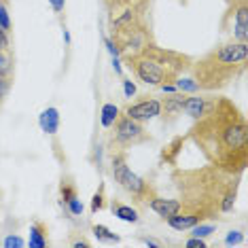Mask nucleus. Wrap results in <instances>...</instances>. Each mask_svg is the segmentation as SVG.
Masks as SVG:
<instances>
[{
	"label": "nucleus",
	"instance_id": "1",
	"mask_svg": "<svg viewBox=\"0 0 248 248\" xmlns=\"http://www.w3.org/2000/svg\"><path fill=\"white\" fill-rule=\"evenodd\" d=\"M187 138L202 151L208 163L233 174L248 166V123L229 98H218L204 117L195 119Z\"/></svg>",
	"mask_w": 248,
	"mask_h": 248
},
{
	"label": "nucleus",
	"instance_id": "2",
	"mask_svg": "<svg viewBox=\"0 0 248 248\" xmlns=\"http://www.w3.org/2000/svg\"><path fill=\"white\" fill-rule=\"evenodd\" d=\"M170 178L183 204L180 210L195 212L202 217V221H206L233 210L242 174H233L210 163L193 170L176 168Z\"/></svg>",
	"mask_w": 248,
	"mask_h": 248
},
{
	"label": "nucleus",
	"instance_id": "3",
	"mask_svg": "<svg viewBox=\"0 0 248 248\" xmlns=\"http://www.w3.org/2000/svg\"><path fill=\"white\" fill-rule=\"evenodd\" d=\"M248 66V43L231 41L214 47L204 58L193 60L191 72L200 92H221L229 87L238 77L246 72Z\"/></svg>",
	"mask_w": 248,
	"mask_h": 248
},
{
	"label": "nucleus",
	"instance_id": "4",
	"mask_svg": "<svg viewBox=\"0 0 248 248\" xmlns=\"http://www.w3.org/2000/svg\"><path fill=\"white\" fill-rule=\"evenodd\" d=\"M123 60L127 62V66L140 83L155 87L163 85V83H174L193 64V58L172 51V49L157 47L155 43H149L136 53L123 55Z\"/></svg>",
	"mask_w": 248,
	"mask_h": 248
},
{
	"label": "nucleus",
	"instance_id": "5",
	"mask_svg": "<svg viewBox=\"0 0 248 248\" xmlns=\"http://www.w3.org/2000/svg\"><path fill=\"white\" fill-rule=\"evenodd\" d=\"M146 7L149 0H134L110 13V41L119 49V55L136 53L153 43V34L146 26Z\"/></svg>",
	"mask_w": 248,
	"mask_h": 248
},
{
	"label": "nucleus",
	"instance_id": "6",
	"mask_svg": "<svg viewBox=\"0 0 248 248\" xmlns=\"http://www.w3.org/2000/svg\"><path fill=\"white\" fill-rule=\"evenodd\" d=\"M110 172H112V176H115L117 183H119L136 202H144L146 204V202L155 195V189L151 187L144 178H140L138 174H134L132 170H129L125 151H112V155H110Z\"/></svg>",
	"mask_w": 248,
	"mask_h": 248
},
{
	"label": "nucleus",
	"instance_id": "7",
	"mask_svg": "<svg viewBox=\"0 0 248 248\" xmlns=\"http://www.w3.org/2000/svg\"><path fill=\"white\" fill-rule=\"evenodd\" d=\"M110 151H127L132 146L149 142L151 136L144 125L127 115H119L110 125Z\"/></svg>",
	"mask_w": 248,
	"mask_h": 248
},
{
	"label": "nucleus",
	"instance_id": "8",
	"mask_svg": "<svg viewBox=\"0 0 248 248\" xmlns=\"http://www.w3.org/2000/svg\"><path fill=\"white\" fill-rule=\"evenodd\" d=\"M161 112V102L155 98H144L140 102H134V104H127L125 106V115L132 117L136 121H149V119H155L157 115Z\"/></svg>",
	"mask_w": 248,
	"mask_h": 248
},
{
	"label": "nucleus",
	"instance_id": "9",
	"mask_svg": "<svg viewBox=\"0 0 248 248\" xmlns=\"http://www.w3.org/2000/svg\"><path fill=\"white\" fill-rule=\"evenodd\" d=\"M217 102V95H185V106L183 110L191 115L193 119H200V117H204L208 110L214 106Z\"/></svg>",
	"mask_w": 248,
	"mask_h": 248
},
{
	"label": "nucleus",
	"instance_id": "10",
	"mask_svg": "<svg viewBox=\"0 0 248 248\" xmlns=\"http://www.w3.org/2000/svg\"><path fill=\"white\" fill-rule=\"evenodd\" d=\"M233 15V41L248 43V2L229 11Z\"/></svg>",
	"mask_w": 248,
	"mask_h": 248
},
{
	"label": "nucleus",
	"instance_id": "11",
	"mask_svg": "<svg viewBox=\"0 0 248 248\" xmlns=\"http://www.w3.org/2000/svg\"><path fill=\"white\" fill-rule=\"evenodd\" d=\"M146 206H149L153 212L159 214V217H163V218L174 217V214L180 212V208H183L180 200H166V197H159L157 193L151 197L149 202H146Z\"/></svg>",
	"mask_w": 248,
	"mask_h": 248
},
{
	"label": "nucleus",
	"instance_id": "12",
	"mask_svg": "<svg viewBox=\"0 0 248 248\" xmlns=\"http://www.w3.org/2000/svg\"><path fill=\"white\" fill-rule=\"evenodd\" d=\"M183 106H185V93L183 92L172 93L161 102V112L159 115H163V119L166 121H172V119H176L180 112H183Z\"/></svg>",
	"mask_w": 248,
	"mask_h": 248
},
{
	"label": "nucleus",
	"instance_id": "13",
	"mask_svg": "<svg viewBox=\"0 0 248 248\" xmlns=\"http://www.w3.org/2000/svg\"><path fill=\"white\" fill-rule=\"evenodd\" d=\"M166 221H168V225H170L172 229L185 231V229H191V227H193V225H197V223H202V217H200V214H195V212L180 210V212L174 214V217H168Z\"/></svg>",
	"mask_w": 248,
	"mask_h": 248
},
{
	"label": "nucleus",
	"instance_id": "14",
	"mask_svg": "<svg viewBox=\"0 0 248 248\" xmlns=\"http://www.w3.org/2000/svg\"><path fill=\"white\" fill-rule=\"evenodd\" d=\"M38 123H41V129L47 134H58L60 129V110L53 108V106H49V108H45L41 112V117H38Z\"/></svg>",
	"mask_w": 248,
	"mask_h": 248
},
{
	"label": "nucleus",
	"instance_id": "15",
	"mask_svg": "<svg viewBox=\"0 0 248 248\" xmlns=\"http://www.w3.org/2000/svg\"><path fill=\"white\" fill-rule=\"evenodd\" d=\"M185 140H187V136H178V138H174L170 144L163 149V153H161V159L168 163V166H174V163L178 161V155H180V149H183V144H185Z\"/></svg>",
	"mask_w": 248,
	"mask_h": 248
},
{
	"label": "nucleus",
	"instance_id": "16",
	"mask_svg": "<svg viewBox=\"0 0 248 248\" xmlns=\"http://www.w3.org/2000/svg\"><path fill=\"white\" fill-rule=\"evenodd\" d=\"M110 208H112V214H115V217H119L121 221H125V223H138L140 221L136 208H132V206L119 204V202H112Z\"/></svg>",
	"mask_w": 248,
	"mask_h": 248
},
{
	"label": "nucleus",
	"instance_id": "17",
	"mask_svg": "<svg viewBox=\"0 0 248 248\" xmlns=\"http://www.w3.org/2000/svg\"><path fill=\"white\" fill-rule=\"evenodd\" d=\"M30 246L32 248H45L47 246V225L34 223L30 227Z\"/></svg>",
	"mask_w": 248,
	"mask_h": 248
},
{
	"label": "nucleus",
	"instance_id": "18",
	"mask_svg": "<svg viewBox=\"0 0 248 248\" xmlns=\"http://www.w3.org/2000/svg\"><path fill=\"white\" fill-rule=\"evenodd\" d=\"M117 117H119V106H115V104H104L102 106V125L104 127H110Z\"/></svg>",
	"mask_w": 248,
	"mask_h": 248
},
{
	"label": "nucleus",
	"instance_id": "19",
	"mask_svg": "<svg viewBox=\"0 0 248 248\" xmlns=\"http://www.w3.org/2000/svg\"><path fill=\"white\" fill-rule=\"evenodd\" d=\"M174 85H176L178 92H187V93H197L200 92V87H197V83L193 81V78H183V77H178L176 81H174Z\"/></svg>",
	"mask_w": 248,
	"mask_h": 248
},
{
	"label": "nucleus",
	"instance_id": "20",
	"mask_svg": "<svg viewBox=\"0 0 248 248\" xmlns=\"http://www.w3.org/2000/svg\"><path fill=\"white\" fill-rule=\"evenodd\" d=\"M60 191H62V202H64V204H68L70 200H75V197H77V187L70 183L68 178L62 180V187H60Z\"/></svg>",
	"mask_w": 248,
	"mask_h": 248
},
{
	"label": "nucleus",
	"instance_id": "21",
	"mask_svg": "<svg viewBox=\"0 0 248 248\" xmlns=\"http://www.w3.org/2000/svg\"><path fill=\"white\" fill-rule=\"evenodd\" d=\"M93 235L98 240H106V242H119V235H115L108 227H104V225H95L93 227Z\"/></svg>",
	"mask_w": 248,
	"mask_h": 248
},
{
	"label": "nucleus",
	"instance_id": "22",
	"mask_svg": "<svg viewBox=\"0 0 248 248\" xmlns=\"http://www.w3.org/2000/svg\"><path fill=\"white\" fill-rule=\"evenodd\" d=\"M217 231V227L214 225H204V221L202 223H197L191 227V235H195V238H206V235H210Z\"/></svg>",
	"mask_w": 248,
	"mask_h": 248
},
{
	"label": "nucleus",
	"instance_id": "23",
	"mask_svg": "<svg viewBox=\"0 0 248 248\" xmlns=\"http://www.w3.org/2000/svg\"><path fill=\"white\" fill-rule=\"evenodd\" d=\"M11 70H13V64H11V58L7 51H0V75L11 77Z\"/></svg>",
	"mask_w": 248,
	"mask_h": 248
},
{
	"label": "nucleus",
	"instance_id": "24",
	"mask_svg": "<svg viewBox=\"0 0 248 248\" xmlns=\"http://www.w3.org/2000/svg\"><path fill=\"white\" fill-rule=\"evenodd\" d=\"M102 208H104V187H100L98 193H95L92 200V212L95 214L98 210H102Z\"/></svg>",
	"mask_w": 248,
	"mask_h": 248
},
{
	"label": "nucleus",
	"instance_id": "25",
	"mask_svg": "<svg viewBox=\"0 0 248 248\" xmlns=\"http://www.w3.org/2000/svg\"><path fill=\"white\" fill-rule=\"evenodd\" d=\"M0 26H2L7 32H11V17H9V13H7V7H4V2H0Z\"/></svg>",
	"mask_w": 248,
	"mask_h": 248
},
{
	"label": "nucleus",
	"instance_id": "26",
	"mask_svg": "<svg viewBox=\"0 0 248 248\" xmlns=\"http://www.w3.org/2000/svg\"><path fill=\"white\" fill-rule=\"evenodd\" d=\"M129 2H134V0H104V4H106V9L110 11H117V9H121V7H125V4Z\"/></svg>",
	"mask_w": 248,
	"mask_h": 248
},
{
	"label": "nucleus",
	"instance_id": "27",
	"mask_svg": "<svg viewBox=\"0 0 248 248\" xmlns=\"http://www.w3.org/2000/svg\"><path fill=\"white\" fill-rule=\"evenodd\" d=\"M9 89H11V77L0 75V100L9 93Z\"/></svg>",
	"mask_w": 248,
	"mask_h": 248
},
{
	"label": "nucleus",
	"instance_id": "28",
	"mask_svg": "<svg viewBox=\"0 0 248 248\" xmlns=\"http://www.w3.org/2000/svg\"><path fill=\"white\" fill-rule=\"evenodd\" d=\"M66 206H68L70 214H77V217H78V214H83V204H81V200H78V197H75V200H70Z\"/></svg>",
	"mask_w": 248,
	"mask_h": 248
},
{
	"label": "nucleus",
	"instance_id": "29",
	"mask_svg": "<svg viewBox=\"0 0 248 248\" xmlns=\"http://www.w3.org/2000/svg\"><path fill=\"white\" fill-rule=\"evenodd\" d=\"M7 47H9V32L0 26V51H7Z\"/></svg>",
	"mask_w": 248,
	"mask_h": 248
},
{
	"label": "nucleus",
	"instance_id": "30",
	"mask_svg": "<svg viewBox=\"0 0 248 248\" xmlns=\"http://www.w3.org/2000/svg\"><path fill=\"white\" fill-rule=\"evenodd\" d=\"M123 93H125V98H132L136 93V85L132 81H123Z\"/></svg>",
	"mask_w": 248,
	"mask_h": 248
},
{
	"label": "nucleus",
	"instance_id": "31",
	"mask_svg": "<svg viewBox=\"0 0 248 248\" xmlns=\"http://www.w3.org/2000/svg\"><path fill=\"white\" fill-rule=\"evenodd\" d=\"M187 246L189 248H206V242L202 238H195V235H193L191 240H187Z\"/></svg>",
	"mask_w": 248,
	"mask_h": 248
},
{
	"label": "nucleus",
	"instance_id": "32",
	"mask_svg": "<svg viewBox=\"0 0 248 248\" xmlns=\"http://www.w3.org/2000/svg\"><path fill=\"white\" fill-rule=\"evenodd\" d=\"M24 244H26V242L21 238H17V235H11V238L4 240V246H24Z\"/></svg>",
	"mask_w": 248,
	"mask_h": 248
},
{
	"label": "nucleus",
	"instance_id": "33",
	"mask_svg": "<svg viewBox=\"0 0 248 248\" xmlns=\"http://www.w3.org/2000/svg\"><path fill=\"white\" fill-rule=\"evenodd\" d=\"M49 4H51V9L55 11V13H62L66 7V0H49Z\"/></svg>",
	"mask_w": 248,
	"mask_h": 248
},
{
	"label": "nucleus",
	"instance_id": "34",
	"mask_svg": "<svg viewBox=\"0 0 248 248\" xmlns=\"http://www.w3.org/2000/svg\"><path fill=\"white\" fill-rule=\"evenodd\" d=\"M240 242H242L240 231H231V233L227 235V244H240Z\"/></svg>",
	"mask_w": 248,
	"mask_h": 248
},
{
	"label": "nucleus",
	"instance_id": "35",
	"mask_svg": "<svg viewBox=\"0 0 248 248\" xmlns=\"http://www.w3.org/2000/svg\"><path fill=\"white\" fill-rule=\"evenodd\" d=\"M225 2H227V7H229V11H231V9H235V7H238V4H244V2H248V0H225Z\"/></svg>",
	"mask_w": 248,
	"mask_h": 248
},
{
	"label": "nucleus",
	"instance_id": "36",
	"mask_svg": "<svg viewBox=\"0 0 248 248\" xmlns=\"http://www.w3.org/2000/svg\"><path fill=\"white\" fill-rule=\"evenodd\" d=\"M146 246H159V242H155V240H142Z\"/></svg>",
	"mask_w": 248,
	"mask_h": 248
},
{
	"label": "nucleus",
	"instance_id": "37",
	"mask_svg": "<svg viewBox=\"0 0 248 248\" xmlns=\"http://www.w3.org/2000/svg\"><path fill=\"white\" fill-rule=\"evenodd\" d=\"M112 66H115V70H117V72H119V75H121V64H119V62L115 60V62H112Z\"/></svg>",
	"mask_w": 248,
	"mask_h": 248
},
{
	"label": "nucleus",
	"instance_id": "38",
	"mask_svg": "<svg viewBox=\"0 0 248 248\" xmlns=\"http://www.w3.org/2000/svg\"><path fill=\"white\" fill-rule=\"evenodd\" d=\"M0 2H7V0H0Z\"/></svg>",
	"mask_w": 248,
	"mask_h": 248
}]
</instances>
